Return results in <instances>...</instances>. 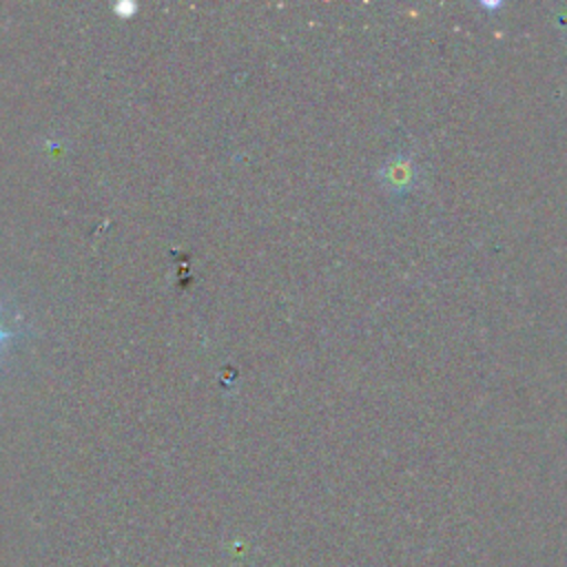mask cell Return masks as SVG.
Wrapping results in <instances>:
<instances>
[{"instance_id": "cell-1", "label": "cell", "mask_w": 567, "mask_h": 567, "mask_svg": "<svg viewBox=\"0 0 567 567\" xmlns=\"http://www.w3.org/2000/svg\"><path fill=\"white\" fill-rule=\"evenodd\" d=\"M379 188L388 199L401 204L412 197L421 184V164L412 148H396L390 153L377 171Z\"/></svg>"}, {"instance_id": "cell-2", "label": "cell", "mask_w": 567, "mask_h": 567, "mask_svg": "<svg viewBox=\"0 0 567 567\" xmlns=\"http://www.w3.org/2000/svg\"><path fill=\"white\" fill-rule=\"evenodd\" d=\"M135 9H137V7L131 4V2H117V4H115V11H117L120 16H124V18H128Z\"/></svg>"}, {"instance_id": "cell-3", "label": "cell", "mask_w": 567, "mask_h": 567, "mask_svg": "<svg viewBox=\"0 0 567 567\" xmlns=\"http://www.w3.org/2000/svg\"><path fill=\"white\" fill-rule=\"evenodd\" d=\"M9 339H11V332H9V330H4V328L0 326V348H2Z\"/></svg>"}]
</instances>
